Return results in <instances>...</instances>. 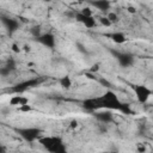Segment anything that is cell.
Listing matches in <instances>:
<instances>
[{"label": "cell", "mask_w": 153, "mask_h": 153, "mask_svg": "<svg viewBox=\"0 0 153 153\" xmlns=\"http://www.w3.org/2000/svg\"><path fill=\"white\" fill-rule=\"evenodd\" d=\"M108 37H109L114 43H116V44H123V43L127 42V37H126V35H124L123 32H121V31L111 32V33L108 35Z\"/></svg>", "instance_id": "30bf717a"}, {"label": "cell", "mask_w": 153, "mask_h": 153, "mask_svg": "<svg viewBox=\"0 0 153 153\" xmlns=\"http://www.w3.org/2000/svg\"><path fill=\"white\" fill-rule=\"evenodd\" d=\"M23 51H25V53H30V51H31V47L27 45V44H25V45L23 47Z\"/></svg>", "instance_id": "484cf974"}, {"label": "cell", "mask_w": 153, "mask_h": 153, "mask_svg": "<svg viewBox=\"0 0 153 153\" xmlns=\"http://www.w3.org/2000/svg\"><path fill=\"white\" fill-rule=\"evenodd\" d=\"M99 23H100L103 26H111V25H112V23L108 19L106 16H105V17H100V18H99Z\"/></svg>", "instance_id": "e0dca14e"}, {"label": "cell", "mask_w": 153, "mask_h": 153, "mask_svg": "<svg viewBox=\"0 0 153 153\" xmlns=\"http://www.w3.org/2000/svg\"><path fill=\"white\" fill-rule=\"evenodd\" d=\"M85 75H86V78H87V79H91V80H98V79H97V76H94V74H93V73H91V72H86V73H85Z\"/></svg>", "instance_id": "603a6c76"}, {"label": "cell", "mask_w": 153, "mask_h": 153, "mask_svg": "<svg viewBox=\"0 0 153 153\" xmlns=\"http://www.w3.org/2000/svg\"><path fill=\"white\" fill-rule=\"evenodd\" d=\"M0 149H1V153H5V147H4V146H1Z\"/></svg>", "instance_id": "83f0119b"}, {"label": "cell", "mask_w": 153, "mask_h": 153, "mask_svg": "<svg viewBox=\"0 0 153 153\" xmlns=\"http://www.w3.org/2000/svg\"><path fill=\"white\" fill-rule=\"evenodd\" d=\"M111 54L116 57V60L118 61L120 66H122V67H130L134 63V56L131 54H129V53L111 50Z\"/></svg>", "instance_id": "5b68a950"}, {"label": "cell", "mask_w": 153, "mask_h": 153, "mask_svg": "<svg viewBox=\"0 0 153 153\" xmlns=\"http://www.w3.org/2000/svg\"><path fill=\"white\" fill-rule=\"evenodd\" d=\"M136 151H137V153H146V151H147V147H146V145H143V143H141V142H139V143H136Z\"/></svg>", "instance_id": "d6986e66"}, {"label": "cell", "mask_w": 153, "mask_h": 153, "mask_svg": "<svg viewBox=\"0 0 153 153\" xmlns=\"http://www.w3.org/2000/svg\"><path fill=\"white\" fill-rule=\"evenodd\" d=\"M96 118L99 121V122H103V123H110L114 121V116L109 111V110H104V111H99V112H96Z\"/></svg>", "instance_id": "9c48e42d"}, {"label": "cell", "mask_w": 153, "mask_h": 153, "mask_svg": "<svg viewBox=\"0 0 153 153\" xmlns=\"http://www.w3.org/2000/svg\"><path fill=\"white\" fill-rule=\"evenodd\" d=\"M99 71V63H93L92 66H91V68H90V71L88 72H91V73H96V72H98Z\"/></svg>", "instance_id": "7402d4cb"}, {"label": "cell", "mask_w": 153, "mask_h": 153, "mask_svg": "<svg viewBox=\"0 0 153 153\" xmlns=\"http://www.w3.org/2000/svg\"><path fill=\"white\" fill-rule=\"evenodd\" d=\"M11 50H12L13 53H16V54H19V53L23 51V48H22L18 43H12V45H11Z\"/></svg>", "instance_id": "ac0fdd59"}, {"label": "cell", "mask_w": 153, "mask_h": 153, "mask_svg": "<svg viewBox=\"0 0 153 153\" xmlns=\"http://www.w3.org/2000/svg\"><path fill=\"white\" fill-rule=\"evenodd\" d=\"M16 131L19 134V136H22L27 142H33V141L38 140L41 137V134H42V130L39 128H36V127L18 128V129H16Z\"/></svg>", "instance_id": "7a4b0ae2"}, {"label": "cell", "mask_w": 153, "mask_h": 153, "mask_svg": "<svg viewBox=\"0 0 153 153\" xmlns=\"http://www.w3.org/2000/svg\"><path fill=\"white\" fill-rule=\"evenodd\" d=\"M75 19H76L79 23H81L84 26H86L87 29H93V27L97 25V22H96V19H94V17H87V16L81 14L80 12H78V13L75 14Z\"/></svg>", "instance_id": "ba28073f"}, {"label": "cell", "mask_w": 153, "mask_h": 153, "mask_svg": "<svg viewBox=\"0 0 153 153\" xmlns=\"http://www.w3.org/2000/svg\"><path fill=\"white\" fill-rule=\"evenodd\" d=\"M35 41L39 44H42L43 47L45 48H49V49H54L55 45H56V39H55V36L50 32H45V33H42L39 37L35 38Z\"/></svg>", "instance_id": "8992f818"}, {"label": "cell", "mask_w": 153, "mask_h": 153, "mask_svg": "<svg viewBox=\"0 0 153 153\" xmlns=\"http://www.w3.org/2000/svg\"><path fill=\"white\" fill-rule=\"evenodd\" d=\"M98 81L103 85V86H105V87H108V88H110L111 87V82H109L106 79H104V78H99L98 79Z\"/></svg>", "instance_id": "44dd1931"}, {"label": "cell", "mask_w": 153, "mask_h": 153, "mask_svg": "<svg viewBox=\"0 0 153 153\" xmlns=\"http://www.w3.org/2000/svg\"><path fill=\"white\" fill-rule=\"evenodd\" d=\"M79 12H80L81 14H84V16H87V17H93V12H92V10H91L90 7H84V8H81Z\"/></svg>", "instance_id": "2e32d148"}, {"label": "cell", "mask_w": 153, "mask_h": 153, "mask_svg": "<svg viewBox=\"0 0 153 153\" xmlns=\"http://www.w3.org/2000/svg\"><path fill=\"white\" fill-rule=\"evenodd\" d=\"M59 82H60V86H61L62 88H65V90H69V88L72 87V84H73L71 76H68V75L61 76V78L59 79Z\"/></svg>", "instance_id": "4fadbf2b"}, {"label": "cell", "mask_w": 153, "mask_h": 153, "mask_svg": "<svg viewBox=\"0 0 153 153\" xmlns=\"http://www.w3.org/2000/svg\"><path fill=\"white\" fill-rule=\"evenodd\" d=\"M106 17H108V19L114 24V23H117L118 20H120V18H118V16H117V13H115V12H109L108 14H106Z\"/></svg>", "instance_id": "9a60e30c"}, {"label": "cell", "mask_w": 153, "mask_h": 153, "mask_svg": "<svg viewBox=\"0 0 153 153\" xmlns=\"http://www.w3.org/2000/svg\"><path fill=\"white\" fill-rule=\"evenodd\" d=\"M41 82V79L39 78H35V79H29V80H25V81H22L19 84H17L16 86H13L11 88V92L16 93V94H20L23 93L24 91L31 88V87H35V86H38V84Z\"/></svg>", "instance_id": "277c9868"}, {"label": "cell", "mask_w": 153, "mask_h": 153, "mask_svg": "<svg viewBox=\"0 0 153 153\" xmlns=\"http://www.w3.org/2000/svg\"><path fill=\"white\" fill-rule=\"evenodd\" d=\"M38 142L50 153H67V147L60 136L45 135L38 139Z\"/></svg>", "instance_id": "6da1fadb"}, {"label": "cell", "mask_w": 153, "mask_h": 153, "mask_svg": "<svg viewBox=\"0 0 153 153\" xmlns=\"http://www.w3.org/2000/svg\"><path fill=\"white\" fill-rule=\"evenodd\" d=\"M91 5H93L97 10L102 11V12H106L108 10H110V1L108 0H96V1H91Z\"/></svg>", "instance_id": "7c38bea8"}, {"label": "cell", "mask_w": 153, "mask_h": 153, "mask_svg": "<svg viewBox=\"0 0 153 153\" xmlns=\"http://www.w3.org/2000/svg\"><path fill=\"white\" fill-rule=\"evenodd\" d=\"M1 22H2L4 26L7 29V31L10 32V35L13 33V32H16L19 29V22L17 19H14V18H10V17L2 16L1 17Z\"/></svg>", "instance_id": "52a82bcc"}, {"label": "cell", "mask_w": 153, "mask_h": 153, "mask_svg": "<svg viewBox=\"0 0 153 153\" xmlns=\"http://www.w3.org/2000/svg\"><path fill=\"white\" fill-rule=\"evenodd\" d=\"M76 127H78V122H76V121H72V122H71V128H72V129H75Z\"/></svg>", "instance_id": "4316f807"}, {"label": "cell", "mask_w": 153, "mask_h": 153, "mask_svg": "<svg viewBox=\"0 0 153 153\" xmlns=\"http://www.w3.org/2000/svg\"><path fill=\"white\" fill-rule=\"evenodd\" d=\"M131 88H133V91H134V93H135V97H136L137 102L141 103V104L147 103V100H148V99L151 98V96L153 94V91H152L148 86L142 85V84H141V85H133Z\"/></svg>", "instance_id": "3957f363"}, {"label": "cell", "mask_w": 153, "mask_h": 153, "mask_svg": "<svg viewBox=\"0 0 153 153\" xmlns=\"http://www.w3.org/2000/svg\"><path fill=\"white\" fill-rule=\"evenodd\" d=\"M127 11H128L129 13H131V14L136 13V8H135V7H133V6H129V7L127 8Z\"/></svg>", "instance_id": "d4e9b609"}, {"label": "cell", "mask_w": 153, "mask_h": 153, "mask_svg": "<svg viewBox=\"0 0 153 153\" xmlns=\"http://www.w3.org/2000/svg\"><path fill=\"white\" fill-rule=\"evenodd\" d=\"M76 48H78V50L80 51V53H86V49H84V45L81 44V43H76Z\"/></svg>", "instance_id": "cb8c5ba5"}, {"label": "cell", "mask_w": 153, "mask_h": 153, "mask_svg": "<svg viewBox=\"0 0 153 153\" xmlns=\"http://www.w3.org/2000/svg\"><path fill=\"white\" fill-rule=\"evenodd\" d=\"M104 153H106V152H104Z\"/></svg>", "instance_id": "f1b7e54d"}, {"label": "cell", "mask_w": 153, "mask_h": 153, "mask_svg": "<svg viewBox=\"0 0 153 153\" xmlns=\"http://www.w3.org/2000/svg\"><path fill=\"white\" fill-rule=\"evenodd\" d=\"M18 111H20V112H30V111H32V106L30 104H26V105L19 106L18 108Z\"/></svg>", "instance_id": "ffe728a7"}, {"label": "cell", "mask_w": 153, "mask_h": 153, "mask_svg": "<svg viewBox=\"0 0 153 153\" xmlns=\"http://www.w3.org/2000/svg\"><path fill=\"white\" fill-rule=\"evenodd\" d=\"M10 104L11 105H16V106H23V105H26L29 104V98L24 97V96H20V94H16L13 96L11 99H10Z\"/></svg>", "instance_id": "8fae6325"}, {"label": "cell", "mask_w": 153, "mask_h": 153, "mask_svg": "<svg viewBox=\"0 0 153 153\" xmlns=\"http://www.w3.org/2000/svg\"><path fill=\"white\" fill-rule=\"evenodd\" d=\"M30 33L33 36V39L37 38V37H39V36L42 35V32H41V25H35V26H32V27L30 29Z\"/></svg>", "instance_id": "5bb4252c"}]
</instances>
